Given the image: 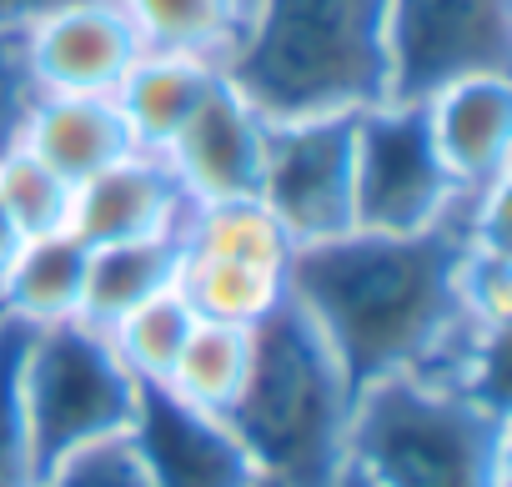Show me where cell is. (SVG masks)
<instances>
[{
	"label": "cell",
	"mask_w": 512,
	"mask_h": 487,
	"mask_svg": "<svg viewBox=\"0 0 512 487\" xmlns=\"http://www.w3.org/2000/svg\"><path fill=\"white\" fill-rule=\"evenodd\" d=\"M472 236L462 201L447 221L412 236L342 231L307 241L287 262V297L307 312L337 352L347 382L362 392L387 377H417L447 327L462 317V272Z\"/></svg>",
	"instance_id": "obj_1"
},
{
	"label": "cell",
	"mask_w": 512,
	"mask_h": 487,
	"mask_svg": "<svg viewBox=\"0 0 512 487\" xmlns=\"http://www.w3.org/2000/svg\"><path fill=\"white\" fill-rule=\"evenodd\" d=\"M221 76L267 121L357 116L392 96L387 0H246Z\"/></svg>",
	"instance_id": "obj_2"
},
{
	"label": "cell",
	"mask_w": 512,
	"mask_h": 487,
	"mask_svg": "<svg viewBox=\"0 0 512 487\" xmlns=\"http://www.w3.org/2000/svg\"><path fill=\"white\" fill-rule=\"evenodd\" d=\"M357 387L287 297L251 327V367L226 412L256 472L277 487H337L347 472Z\"/></svg>",
	"instance_id": "obj_3"
},
{
	"label": "cell",
	"mask_w": 512,
	"mask_h": 487,
	"mask_svg": "<svg viewBox=\"0 0 512 487\" xmlns=\"http://www.w3.org/2000/svg\"><path fill=\"white\" fill-rule=\"evenodd\" d=\"M347 462L367 487H507V407L387 377L357 392Z\"/></svg>",
	"instance_id": "obj_4"
},
{
	"label": "cell",
	"mask_w": 512,
	"mask_h": 487,
	"mask_svg": "<svg viewBox=\"0 0 512 487\" xmlns=\"http://www.w3.org/2000/svg\"><path fill=\"white\" fill-rule=\"evenodd\" d=\"M21 407H26L36 467L51 472L56 462L131 432L136 377L116 357L111 337L81 317L26 327Z\"/></svg>",
	"instance_id": "obj_5"
},
{
	"label": "cell",
	"mask_w": 512,
	"mask_h": 487,
	"mask_svg": "<svg viewBox=\"0 0 512 487\" xmlns=\"http://www.w3.org/2000/svg\"><path fill=\"white\" fill-rule=\"evenodd\" d=\"M457 206V186L437 161L427 136L422 101H377L357 111L352 146V226L412 236L447 221Z\"/></svg>",
	"instance_id": "obj_6"
},
{
	"label": "cell",
	"mask_w": 512,
	"mask_h": 487,
	"mask_svg": "<svg viewBox=\"0 0 512 487\" xmlns=\"http://www.w3.org/2000/svg\"><path fill=\"white\" fill-rule=\"evenodd\" d=\"M392 96L427 101L462 76H512V0H387Z\"/></svg>",
	"instance_id": "obj_7"
},
{
	"label": "cell",
	"mask_w": 512,
	"mask_h": 487,
	"mask_svg": "<svg viewBox=\"0 0 512 487\" xmlns=\"http://www.w3.org/2000/svg\"><path fill=\"white\" fill-rule=\"evenodd\" d=\"M352 146L357 116H297L267 126L256 201L297 247L352 231Z\"/></svg>",
	"instance_id": "obj_8"
},
{
	"label": "cell",
	"mask_w": 512,
	"mask_h": 487,
	"mask_svg": "<svg viewBox=\"0 0 512 487\" xmlns=\"http://www.w3.org/2000/svg\"><path fill=\"white\" fill-rule=\"evenodd\" d=\"M126 442L151 487H251L262 477L221 412L176 397L166 382H136Z\"/></svg>",
	"instance_id": "obj_9"
},
{
	"label": "cell",
	"mask_w": 512,
	"mask_h": 487,
	"mask_svg": "<svg viewBox=\"0 0 512 487\" xmlns=\"http://www.w3.org/2000/svg\"><path fill=\"white\" fill-rule=\"evenodd\" d=\"M267 116L256 111L226 76L196 101V111L181 121V131L166 141V161L191 201H226V196H256L267 151Z\"/></svg>",
	"instance_id": "obj_10"
},
{
	"label": "cell",
	"mask_w": 512,
	"mask_h": 487,
	"mask_svg": "<svg viewBox=\"0 0 512 487\" xmlns=\"http://www.w3.org/2000/svg\"><path fill=\"white\" fill-rule=\"evenodd\" d=\"M141 36L116 0H71L21 36L36 91H116L141 56Z\"/></svg>",
	"instance_id": "obj_11"
},
{
	"label": "cell",
	"mask_w": 512,
	"mask_h": 487,
	"mask_svg": "<svg viewBox=\"0 0 512 487\" xmlns=\"http://www.w3.org/2000/svg\"><path fill=\"white\" fill-rule=\"evenodd\" d=\"M191 211L186 186L176 181L161 151H126L106 171L86 176L71 196V236L86 247L106 241H141V236H181Z\"/></svg>",
	"instance_id": "obj_12"
},
{
	"label": "cell",
	"mask_w": 512,
	"mask_h": 487,
	"mask_svg": "<svg viewBox=\"0 0 512 487\" xmlns=\"http://www.w3.org/2000/svg\"><path fill=\"white\" fill-rule=\"evenodd\" d=\"M427 136L457 196H477L512 171V76H462L422 101Z\"/></svg>",
	"instance_id": "obj_13"
},
{
	"label": "cell",
	"mask_w": 512,
	"mask_h": 487,
	"mask_svg": "<svg viewBox=\"0 0 512 487\" xmlns=\"http://www.w3.org/2000/svg\"><path fill=\"white\" fill-rule=\"evenodd\" d=\"M21 146L36 151L71 186H81L86 176H96L111 161H121L126 151H136V141L106 91H36L26 126H21Z\"/></svg>",
	"instance_id": "obj_14"
},
{
	"label": "cell",
	"mask_w": 512,
	"mask_h": 487,
	"mask_svg": "<svg viewBox=\"0 0 512 487\" xmlns=\"http://www.w3.org/2000/svg\"><path fill=\"white\" fill-rule=\"evenodd\" d=\"M216 76H221L216 61L176 56V51H141L136 66L111 91L136 151H166V141L181 131V121L196 111V101L216 86Z\"/></svg>",
	"instance_id": "obj_15"
},
{
	"label": "cell",
	"mask_w": 512,
	"mask_h": 487,
	"mask_svg": "<svg viewBox=\"0 0 512 487\" xmlns=\"http://www.w3.org/2000/svg\"><path fill=\"white\" fill-rule=\"evenodd\" d=\"M91 247L71 231L26 236L11 267L0 272V317L21 327H51L81 317Z\"/></svg>",
	"instance_id": "obj_16"
},
{
	"label": "cell",
	"mask_w": 512,
	"mask_h": 487,
	"mask_svg": "<svg viewBox=\"0 0 512 487\" xmlns=\"http://www.w3.org/2000/svg\"><path fill=\"white\" fill-rule=\"evenodd\" d=\"M181 272V236H141V241H106L86 257V292H81V322L111 327L146 297L176 287Z\"/></svg>",
	"instance_id": "obj_17"
},
{
	"label": "cell",
	"mask_w": 512,
	"mask_h": 487,
	"mask_svg": "<svg viewBox=\"0 0 512 487\" xmlns=\"http://www.w3.org/2000/svg\"><path fill=\"white\" fill-rule=\"evenodd\" d=\"M181 252L287 272L297 241L256 196H226V201H191L181 226Z\"/></svg>",
	"instance_id": "obj_18"
},
{
	"label": "cell",
	"mask_w": 512,
	"mask_h": 487,
	"mask_svg": "<svg viewBox=\"0 0 512 487\" xmlns=\"http://www.w3.org/2000/svg\"><path fill=\"white\" fill-rule=\"evenodd\" d=\"M176 292L186 297L191 317L201 322H231V327H256L287 302V272L277 267H251V262H226V257H196L181 252Z\"/></svg>",
	"instance_id": "obj_19"
},
{
	"label": "cell",
	"mask_w": 512,
	"mask_h": 487,
	"mask_svg": "<svg viewBox=\"0 0 512 487\" xmlns=\"http://www.w3.org/2000/svg\"><path fill=\"white\" fill-rule=\"evenodd\" d=\"M126 21L136 26L146 51H176V56H201L216 61L236 41L246 0H116Z\"/></svg>",
	"instance_id": "obj_20"
},
{
	"label": "cell",
	"mask_w": 512,
	"mask_h": 487,
	"mask_svg": "<svg viewBox=\"0 0 512 487\" xmlns=\"http://www.w3.org/2000/svg\"><path fill=\"white\" fill-rule=\"evenodd\" d=\"M246 367H251V327H231V322H191L176 362H171V377L166 387L206 412H231L241 382H246Z\"/></svg>",
	"instance_id": "obj_21"
},
{
	"label": "cell",
	"mask_w": 512,
	"mask_h": 487,
	"mask_svg": "<svg viewBox=\"0 0 512 487\" xmlns=\"http://www.w3.org/2000/svg\"><path fill=\"white\" fill-rule=\"evenodd\" d=\"M191 322L196 317H191L186 297L176 287H166V292L146 297L141 307H131L121 322H111L106 337H111L116 357L126 362V372L136 382H166L171 362H176V352H181V342L191 332Z\"/></svg>",
	"instance_id": "obj_22"
},
{
	"label": "cell",
	"mask_w": 512,
	"mask_h": 487,
	"mask_svg": "<svg viewBox=\"0 0 512 487\" xmlns=\"http://www.w3.org/2000/svg\"><path fill=\"white\" fill-rule=\"evenodd\" d=\"M71 196H76V186L61 171H51L36 151H26L21 141L0 156V201H6L21 236L66 231L71 226Z\"/></svg>",
	"instance_id": "obj_23"
},
{
	"label": "cell",
	"mask_w": 512,
	"mask_h": 487,
	"mask_svg": "<svg viewBox=\"0 0 512 487\" xmlns=\"http://www.w3.org/2000/svg\"><path fill=\"white\" fill-rule=\"evenodd\" d=\"M21 347H26V327L0 317V487L41 482L26 407H21Z\"/></svg>",
	"instance_id": "obj_24"
},
{
	"label": "cell",
	"mask_w": 512,
	"mask_h": 487,
	"mask_svg": "<svg viewBox=\"0 0 512 487\" xmlns=\"http://www.w3.org/2000/svg\"><path fill=\"white\" fill-rule=\"evenodd\" d=\"M36 487H151L131 442L116 437V442H101V447H86L66 462H56L51 472H41Z\"/></svg>",
	"instance_id": "obj_25"
},
{
	"label": "cell",
	"mask_w": 512,
	"mask_h": 487,
	"mask_svg": "<svg viewBox=\"0 0 512 487\" xmlns=\"http://www.w3.org/2000/svg\"><path fill=\"white\" fill-rule=\"evenodd\" d=\"M31 96H36V81H31V71H26L21 41H6V36H0V156H6V151L21 141Z\"/></svg>",
	"instance_id": "obj_26"
},
{
	"label": "cell",
	"mask_w": 512,
	"mask_h": 487,
	"mask_svg": "<svg viewBox=\"0 0 512 487\" xmlns=\"http://www.w3.org/2000/svg\"><path fill=\"white\" fill-rule=\"evenodd\" d=\"M61 6H71V0H0V36L21 41L41 16H51V11H61Z\"/></svg>",
	"instance_id": "obj_27"
},
{
	"label": "cell",
	"mask_w": 512,
	"mask_h": 487,
	"mask_svg": "<svg viewBox=\"0 0 512 487\" xmlns=\"http://www.w3.org/2000/svg\"><path fill=\"white\" fill-rule=\"evenodd\" d=\"M21 231H16V221H11V211H6V201H0V272H6L11 267V257L21 252Z\"/></svg>",
	"instance_id": "obj_28"
},
{
	"label": "cell",
	"mask_w": 512,
	"mask_h": 487,
	"mask_svg": "<svg viewBox=\"0 0 512 487\" xmlns=\"http://www.w3.org/2000/svg\"><path fill=\"white\" fill-rule=\"evenodd\" d=\"M337 487H367V477H362V472L347 462V472H342V482H337Z\"/></svg>",
	"instance_id": "obj_29"
},
{
	"label": "cell",
	"mask_w": 512,
	"mask_h": 487,
	"mask_svg": "<svg viewBox=\"0 0 512 487\" xmlns=\"http://www.w3.org/2000/svg\"><path fill=\"white\" fill-rule=\"evenodd\" d=\"M251 487H277V482H272V477H256V482H251Z\"/></svg>",
	"instance_id": "obj_30"
}]
</instances>
